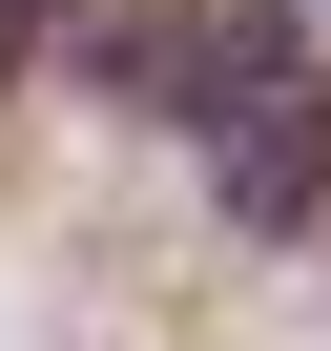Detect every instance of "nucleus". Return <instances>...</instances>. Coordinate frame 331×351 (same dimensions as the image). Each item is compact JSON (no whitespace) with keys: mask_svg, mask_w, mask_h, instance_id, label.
Listing matches in <instances>:
<instances>
[{"mask_svg":"<svg viewBox=\"0 0 331 351\" xmlns=\"http://www.w3.org/2000/svg\"><path fill=\"white\" fill-rule=\"evenodd\" d=\"M207 186H228V228H249V248L331 228V83H310V62H269L249 104H207Z\"/></svg>","mask_w":331,"mask_h":351,"instance_id":"nucleus-2","label":"nucleus"},{"mask_svg":"<svg viewBox=\"0 0 331 351\" xmlns=\"http://www.w3.org/2000/svg\"><path fill=\"white\" fill-rule=\"evenodd\" d=\"M0 62H42V0H0Z\"/></svg>","mask_w":331,"mask_h":351,"instance_id":"nucleus-3","label":"nucleus"},{"mask_svg":"<svg viewBox=\"0 0 331 351\" xmlns=\"http://www.w3.org/2000/svg\"><path fill=\"white\" fill-rule=\"evenodd\" d=\"M83 83H124V104H166V124H207L228 83H269L290 62V21H249V0H104V21H42Z\"/></svg>","mask_w":331,"mask_h":351,"instance_id":"nucleus-1","label":"nucleus"}]
</instances>
